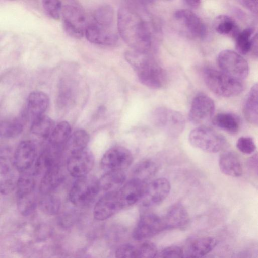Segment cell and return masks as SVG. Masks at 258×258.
<instances>
[{
  "label": "cell",
  "instance_id": "6da1fadb",
  "mask_svg": "<svg viewBox=\"0 0 258 258\" xmlns=\"http://www.w3.org/2000/svg\"><path fill=\"white\" fill-rule=\"evenodd\" d=\"M117 27L120 36L133 50L149 53L152 46L150 30L135 9L127 6L119 9Z\"/></svg>",
  "mask_w": 258,
  "mask_h": 258
},
{
  "label": "cell",
  "instance_id": "7a4b0ae2",
  "mask_svg": "<svg viewBox=\"0 0 258 258\" xmlns=\"http://www.w3.org/2000/svg\"><path fill=\"white\" fill-rule=\"evenodd\" d=\"M124 57L144 86L159 89L166 85L168 78L165 70L149 53L132 49L126 51Z\"/></svg>",
  "mask_w": 258,
  "mask_h": 258
},
{
  "label": "cell",
  "instance_id": "3957f363",
  "mask_svg": "<svg viewBox=\"0 0 258 258\" xmlns=\"http://www.w3.org/2000/svg\"><path fill=\"white\" fill-rule=\"evenodd\" d=\"M203 76L207 87L220 96H236L244 89L242 80L230 76L220 70L206 67L203 69Z\"/></svg>",
  "mask_w": 258,
  "mask_h": 258
},
{
  "label": "cell",
  "instance_id": "277c9868",
  "mask_svg": "<svg viewBox=\"0 0 258 258\" xmlns=\"http://www.w3.org/2000/svg\"><path fill=\"white\" fill-rule=\"evenodd\" d=\"M188 140L192 146L209 153L220 151L226 144V140L222 135L204 125L191 130Z\"/></svg>",
  "mask_w": 258,
  "mask_h": 258
},
{
  "label": "cell",
  "instance_id": "5b68a950",
  "mask_svg": "<svg viewBox=\"0 0 258 258\" xmlns=\"http://www.w3.org/2000/svg\"><path fill=\"white\" fill-rule=\"evenodd\" d=\"M99 191L98 179L87 175L74 182L69 192V199L76 207H86L94 201Z\"/></svg>",
  "mask_w": 258,
  "mask_h": 258
},
{
  "label": "cell",
  "instance_id": "8992f818",
  "mask_svg": "<svg viewBox=\"0 0 258 258\" xmlns=\"http://www.w3.org/2000/svg\"><path fill=\"white\" fill-rule=\"evenodd\" d=\"M217 62L220 70L230 76L242 80L248 76V63L237 52L228 49L221 51L217 56Z\"/></svg>",
  "mask_w": 258,
  "mask_h": 258
},
{
  "label": "cell",
  "instance_id": "52a82bcc",
  "mask_svg": "<svg viewBox=\"0 0 258 258\" xmlns=\"http://www.w3.org/2000/svg\"><path fill=\"white\" fill-rule=\"evenodd\" d=\"M153 118L155 124L172 137L179 135L185 127V121L182 114L165 107L157 108Z\"/></svg>",
  "mask_w": 258,
  "mask_h": 258
},
{
  "label": "cell",
  "instance_id": "ba28073f",
  "mask_svg": "<svg viewBox=\"0 0 258 258\" xmlns=\"http://www.w3.org/2000/svg\"><path fill=\"white\" fill-rule=\"evenodd\" d=\"M63 27L70 36L81 38L85 34L87 25L86 16L78 7L67 5L61 10Z\"/></svg>",
  "mask_w": 258,
  "mask_h": 258
},
{
  "label": "cell",
  "instance_id": "9c48e42d",
  "mask_svg": "<svg viewBox=\"0 0 258 258\" xmlns=\"http://www.w3.org/2000/svg\"><path fill=\"white\" fill-rule=\"evenodd\" d=\"M215 106L213 100L206 94H197L193 99L188 114L190 122L202 125L212 119Z\"/></svg>",
  "mask_w": 258,
  "mask_h": 258
},
{
  "label": "cell",
  "instance_id": "30bf717a",
  "mask_svg": "<svg viewBox=\"0 0 258 258\" xmlns=\"http://www.w3.org/2000/svg\"><path fill=\"white\" fill-rule=\"evenodd\" d=\"M133 161V155L127 148L115 146L108 149L103 155L101 168L105 171L122 170L127 168Z\"/></svg>",
  "mask_w": 258,
  "mask_h": 258
},
{
  "label": "cell",
  "instance_id": "8fae6325",
  "mask_svg": "<svg viewBox=\"0 0 258 258\" xmlns=\"http://www.w3.org/2000/svg\"><path fill=\"white\" fill-rule=\"evenodd\" d=\"M165 230L163 217L148 213L140 218L133 232V237L137 241H142L153 237Z\"/></svg>",
  "mask_w": 258,
  "mask_h": 258
},
{
  "label": "cell",
  "instance_id": "7c38bea8",
  "mask_svg": "<svg viewBox=\"0 0 258 258\" xmlns=\"http://www.w3.org/2000/svg\"><path fill=\"white\" fill-rule=\"evenodd\" d=\"M170 189V182L165 178H157L148 183L140 200L142 206L150 208L159 205L168 196Z\"/></svg>",
  "mask_w": 258,
  "mask_h": 258
},
{
  "label": "cell",
  "instance_id": "4fadbf2b",
  "mask_svg": "<svg viewBox=\"0 0 258 258\" xmlns=\"http://www.w3.org/2000/svg\"><path fill=\"white\" fill-rule=\"evenodd\" d=\"M94 164V155L86 148L70 154L67 161L69 173L77 178L88 175Z\"/></svg>",
  "mask_w": 258,
  "mask_h": 258
},
{
  "label": "cell",
  "instance_id": "5bb4252c",
  "mask_svg": "<svg viewBox=\"0 0 258 258\" xmlns=\"http://www.w3.org/2000/svg\"><path fill=\"white\" fill-rule=\"evenodd\" d=\"M37 157L35 144L30 140L21 142L13 155L14 166L20 173L28 171L35 162Z\"/></svg>",
  "mask_w": 258,
  "mask_h": 258
},
{
  "label": "cell",
  "instance_id": "9a60e30c",
  "mask_svg": "<svg viewBox=\"0 0 258 258\" xmlns=\"http://www.w3.org/2000/svg\"><path fill=\"white\" fill-rule=\"evenodd\" d=\"M123 209L118 198L117 190L107 192L96 203L93 216L98 221H103L111 217Z\"/></svg>",
  "mask_w": 258,
  "mask_h": 258
},
{
  "label": "cell",
  "instance_id": "2e32d148",
  "mask_svg": "<svg viewBox=\"0 0 258 258\" xmlns=\"http://www.w3.org/2000/svg\"><path fill=\"white\" fill-rule=\"evenodd\" d=\"M148 183L132 178L117 190L123 209L140 201Z\"/></svg>",
  "mask_w": 258,
  "mask_h": 258
},
{
  "label": "cell",
  "instance_id": "e0dca14e",
  "mask_svg": "<svg viewBox=\"0 0 258 258\" xmlns=\"http://www.w3.org/2000/svg\"><path fill=\"white\" fill-rule=\"evenodd\" d=\"M163 220L165 230H182L188 225L190 218L185 207L180 203H176L169 208Z\"/></svg>",
  "mask_w": 258,
  "mask_h": 258
},
{
  "label": "cell",
  "instance_id": "ac0fdd59",
  "mask_svg": "<svg viewBox=\"0 0 258 258\" xmlns=\"http://www.w3.org/2000/svg\"><path fill=\"white\" fill-rule=\"evenodd\" d=\"M175 19L182 24L194 36L203 38L206 35V28L201 19L188 9H180L174 13Z\"/></svg>",
  "mask_w": 258,
  "mask_h": 258
},
{
  "label": "cell",
  "instance_id": "d6986e66",
  "mask_svg": "<svg viewBox=\"0 0 258 258\" xmlns=\"http://www.w3.org/2000/svg\"><path fill=\"white\" fill-rule=\"evenodd\" d=\"M85 35L89 41L98 45L111 46L118 40L117 35L109 28L95 23L87 25Z\"/></svg>",
  "mask_w": 258,
  "mask_h": 258
},
{
  "label": "cell",
  "instance_id": "ffe728a7",
  "mask_svg": "<svg viewBox=\"0 0 258 258\" xmlns=\"http://www.w3.org/2000/svg\"><path fill=\"white\" fill-rule=\"evenodd\" d=\"M49 105V98L46 93L41 91L31 92L27 97L26 114L33 120L44 114Z\"/></svg>",
  "mask_w": 258,
  "mask_h": 258
},
{
  "label": "cell",
  "instance_id": "44dd1931",
  "mask_svg": "<svg viewBox=\"0 0 258 258\" xmlns=\"http://www.w3.org/2000/svg\"><path fill=\"white\" fill-rule=\"evenodd\" d=\"M217 244V240L213 237L196 238L191 240L183 249L184 257H203L210 252Z\"/></svg>",
  "mask_w": 258,
  "mask_h": 258
},
{
  "label": "cell",
  "instance_id": "7402d4cb",
  "mask_svg": "<svg viewBox=\"0 0 258 258\" xmlns=\"http://www.w3.org/2000/svg\"><path fill=\"white\" fill-rule=\"evenodd\" d=\"M221 171L229 176L238 177L242 174V166L237 155L231 151L221 153L219 159Z\"/></svg>",
  "mask_w": 258,
  "mask_h": 258
},
{
  "label": "cell",
  "instance_id": "603a6c76",
  "mask_svg": "<svg viewBox=\"0 0 258 258\" xmlns=\"http://www.w3.org/2000/svg\"><path fill=\"white\" fill-rule=\"evenodd\" d=\"M64 176L59 165L48 169L43 174L39 184L42 195L52 194L62 182Z\"/></svg>",
  "mask_w": 258,
  "mask_h": 258
},
{
  "label": "cell",
  "instance_id": "cb8c5ba5",
  "mask_svg": "<svg viewBox=\"0 0 258 258\" xmlns=\"http://www.w3.org/2000/svg\"><path fill=\"white\" fill-rule=\"evenodd\" d=\"M254 29L249 27L239 31L234 38L236 42V49L238 53L245 55L252 51L257 55V34L253 37Z\"/></svg>",
  "mask_w": 258,
  "mask_h": 258
},
{
  "label": "cell",
  "instance_id": "d4e9b609",
  "mask_svg": "<svg viewBox=\"0 0 258 258\" xmlns=\"http://www.w3.org/2000/svg\"><path fill=\"white\" fill-rule=\"evenodd\" d=\"M253 85L247 94L243 106V112L247 121L257 125L258 123V88Z\"/></svg>",
  "mask_w": 258,
  "mask_h": 258
},
{
  "label": "cell",
  "instance_id": "484cf974",
  "mask_svg": "<svg viewBox=\"0 0 258 258\" xmlns=\"http://www.w3.org/2000/svg\"><path fill=\"white\" fill-rule=\"evenodd\" d=\"M212 124L229 134H236L240 127V119L236 115L228 112L217 114L212 118Z\"/></svg>",
  "mask_w": 258,
  "mask_h": 258
},
{
  "label": "cell",
  "instance_id": "4316f807",
  "mask_svg": "<svg viewBox=\"0 0 258 258\" xmlns=\"http://www.w3.org/2000/svg\"><path fill=\"white\" fill-rule=\"evenodd\" d=\"M126 175L122 170L109 171L98 179L100 190L109 192L115 190L123 184Z\"/></svg>",
  "mask_w": 258,
  "mask_h": 258
},
{
  "label": "cell",
  "instance_id": "83f0119b",
  "mask_svg": "<svg viewBox=\"0 0 258 258\" xmlns=\"http://www.w3.org/2000/svg\"><path fill=\"white\" fill-rule=\"evenodd\" d=\"M157 163L152 160L145 159L139 162L135 165L132 170L133 178L144 182L153 178L158 171Z\"/></svg>",
  "mask_w": 258,
  "mask_h": 258
},
{
  "label": "cell",
  "instance_id": "f1b7e54d",
  "mask_svg": "<svg viewBox=\"0 0 258 258\" xmlns=\"http://www.w3.org/2000/svg\"><path fill=\"white\" fill-rule=\"evenodd\" d=\"M71 134V126L63 121L54 126L48 139L49 145L63 150V146Z\"/></svg>",
  "mask_w": 258,
  "mask_h": 258
},
{
  "label": "cell",
  "instance_id": "f546056e",
  "mask_svg": "<svg viewBox=\"0 0 258 258\" xmlns=\"http://www.w3.org/2000/svg\"><path fill=\"white\" fill-rule=\"evenodd\" d=\"M214 28L219 34L234 38L240 31L235 21L226 15H220L215 18L214 21Z\"/></svg>",
  "mask_w": 258,
  "mask_h": 258
},
{
  "label": "cell",
  "instance_id": "4dcf8cb0",
  "mask_svg": "<svg viewBox=\"0 0 258 258\" xmlns=\"http://www.w3.org/2000/svg\"><path fill=\"white\" fill-rule=\"evenodd\" d=\"M89 139V135L86 131L78 130L71 134L63 150L68 152L69 155L83 150L86 148Z\"/></svg>",
  "mask_w": 258,
  "mask_h": 258
},
{
  "label": "cell",
  "instance_id": "1f68e13d",
  "mask_svg": "<svg viewBox=\"0 0 258 258\" xmlns=\"http://www.w3.org/2000/svg\"><path fill=\"white\" fill-rule=\"evenodd\" d=\"M54 126L53 120L49 116L43 114L32 120L30 132L36 136L48 139Z\"/></svg>",
  "mask_w": 258,
  "mask_h": 258
},
{
  "label": "cell",
  "instance_id": "d6a6232c",
  "mask_svg": "<svg viewBox=\"0 0 258 258\" xmlns=\"http://www.w3.org/2000/svg\"><path fill=\"white\" fill-rule=\"evenodd\" d=\"M34 176L33 172L30 173L28 171L21 173L16 182L17 198L26 197L33 194L35 186Z\"/></svg>",
  "mask_w": 258,
  "mask_h": 258
},
{
  "label": "cell",
  "instance_id": "836d02e7",
  "mask_svg": "<svg viewBox=\"0 0 258 258\" xmlns=\"http://www.w3.org/2000/svg\"><path fill=\"white\" fill-rule=\"evenodd\" d=\"M24 130L22 119L15 118L0 122V137L5 139L15 138Z\"/></svg>",
  "mask_w": 258,
  "mask_h": 258
},
{
  "label": "cell",
  "instance_id": "e575fe53",
  "mask_svg": "<svg viewBox=\"0 0 258 258\" xmlns=\"http://www.w3.org/2000/svg\"><path fill=\"white\" fill-rule=\"evenodd\" d=\"M40 209L44 214L48 215H55L58 213L61 201L59 198L52 194L42 195L38 202Z\"/></svg>",
  "mask_w": 258,
  "mask_h": 258
},
{
  "label": "cell",
  "instance_id": "d590c367",
  "mask_svg": "<svg viewBox=\"0 0 258 258\" xmlns=\"http://www.w3.org/2000/svg\"><path fill=\"white\" fill-rule=\"evenodd\" d=\"M95 23L110 28L113 23L114 11L109 5H104L97 8L94 14Z\"/></svg>",
  "mask_w": 258,
  "mask_h": 258
},
{
  "label": "cell",
  "instance_id": "8d00e7d4",
  "mask_svg": "<svg viewBox=\"0 0 258 258\" xmlns=\"http://www.w3.org/2000/svg\"><path fill=\"white\" fill-rule=\"evenodd\" d=\"M157 254V248L151 242L145 241L135 244V257H154Z\"/></svg>",
  "mask_w": 258,
  "mask_h": 258
},
{
  "label": "cell",
  "instance_id": "74e56055",
  "mask_svg": "<svg viewBox=\"0 0 258 258\" xmlns=\"http://www.w3.org/2000/svg\"><path fill=\"white\" fill-rule=\"evenodd\" d=\"M32 195L17 198L18 209L24 216L30 215L36 207L37 203Z\"/></svg>",
  "mask_w": 258,
  "mask_h": 258
},
{
  "label": "cell",
  "instance_id": "f35d334b",
  "mask_svg": "<svg viewBox=\"0 0 258 258\" xmlns=\"http://www.w3.org/2000/svg\"><path fill=\"white\" fill-rule=\"evenodd\" d=\"M43 8L46 14L51 18L58 20L62 10L60 0H42Z\"/></svg>",
  "mask_w": 258,
  "mask_h": 258
},
{
  "label": "cell",
  "instance_id": "ab89813d",
  "mask_svg": "<svg viewBox=\"0 0 258 258\" xmlns=\"http://www.w3.org/2000/svg\"><path fill=\"white\" fill-rule=\"evenodd\" d=\"M14 166L13 159L10 156V152L8 149L0 151V175L4 176L11 173Z\"/></svg>",
  "mask_w": 258,
  "mask_h": 258
},
{
  "label": "cell",
  "instance_id": "60d3db41",
  "mask_svg": "<svg viewBox=\"0 0 258 258\" xmlns=\"http://www.w3.org/2000/svg\"><path fill=\"white\" fill-rule=\"evenodd\" d=\"M236 147L241 153L251 154L256 150V145L253 139L250 137H241L237 141Z\"/></svg>",
  "mask_w": 258,
  "mask_h": 258
},
{
  "label": "cell",
  "instance_id": "b9f144b4",
  "mask_svg": "<svg viewBox=\"0 0 258 258\" xmlns=\"http://www.w3.org/2000/svg\"><path fill=\"white\" fill-rule=\"evenodd\" d=\"M17 180L11 173L0 179V193L6 195L12 192L16 186Z\"/></svg>",
  "mask_w": 258,
  "mask_h": 258
},
{
  "label": "cell",
  "instance_id": "7bdbcfd3",
  "mask_svg": "<svg viewBox=\"0 0 258 258\" xmlns=\"http://www.w3.org/2000/svg\"><path fill=\"white\" fill-rule=\"evenodd\" d=\"M157 256L161 257H184L183 249L177 245L166 247L163 249Z\"/></svg>",
  "mask_w": 258,
  "mask_h": 258
},
{
  "label": "cell",
  "instance_id": "ee69618b",
  "mask_svg": "<svg viewBox=\"0 0 258 258\" xmlns=\"http://www.w3.org/2000/svg\"><path fill=\"white\" fill-rule=\"evenodd\" d=\"M117 257H135V245L124 244L119 246L115 251Z\"/></svg>",
  "mask_w": 258,
  "mask_h": 258
},
{
  "label": "cell",
  "instance_id": "f6af8a7d",
  "mask_svg": "<svg viewBox=\"0 0 258 258\" xmlns=\"http://www.w3.org/2000/svg\"><path fill=\"white\" fill-rule=\"evenodd\" d=\"M244 8L253 13H257V0H237Z\"/></svg>",
  "mask_w": 258,
  "mask_h": 258
},
{
  "label": "cell",
  "instance_id": "bcb514c9",
  "mask_svg": "<svg viewBox=\"0 0 258 258\" xmlns=\"http://www.w3.org/2000/svg\"><path fill=\"white\" fill-rule=\"evenodd\" d=\"M127 5V7L133 9L142 7L148 4L150 0H123Z\"/></svg>",
  "mask_w": 258,
  "mask_h": 258
},
{
  "label": "cell",
  "instance_id": "7dc6e473",
  "mask_svg": "<svg viewBox=\"0 0 258 258\" xmlns=\"http://www.w3.org/2000/svg\"><path fill=\"white\" fill-rule=\"evenodd\" d=\"M249 169L257 174V156L255 154L250 157L247 162Z\"/></svg>",
  "mask_w": 258,
  "mask_h": 258
},
{
  "label": "cell",
  "instance_id": "c3c4849f",
  "mask_svg": "<svg viewBox=\"0 0 258 258\" xmlns=\"http://www.w3.org/2000/svg\"><path fill=\"white\" fill-rule=\"evenodd\" d=\"M183 1L188 7L194 9L198 8L201 4V0H183Z\"/></svg>",
  "mask_w": 258,
  "mask_h": 258
},
{
  "label": "cell",
  "instance_id": "681fc988",
  "mask_svg": "<svg viewBox=\"0 0 258 258\" xmlns=\"http://www.w3.org/2000/svg\"><path fill=\"white\" fill-rule=\"evenodd\" d=\"M28 2L31 3L33 4H36L37 3V0H27Z\"/></svg>",
  "mask_w": 258,
  "mask_h": 258
},
{
  "label": "cell",
  "instance_id": "f907efd6",
  "mask_svg": "<svg viewBox=\"0 0 258 258\" xmlns=\"http://www.w3.org/2000/svg\"><path fill=\"white\" fill-rule=\"evenodd\" d=\"M11 1H13V0H11Z\"/></svg>",
  "mask_w": 258,
  "mask_h": 258
}]
</instances>
